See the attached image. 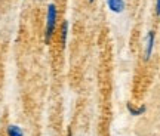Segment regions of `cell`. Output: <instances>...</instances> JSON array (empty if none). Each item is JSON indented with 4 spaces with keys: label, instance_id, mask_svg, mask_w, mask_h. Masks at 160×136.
<instances>
[{
    "label": "cell",
    "instance_id": "3",
    "mask_svg": "<svg viewBox=\"0 0 160 136\" xmlns=\"http://www.w3.org/2000/svg\"><path fill=\"white\" fill-rule=\"evenodd\" d=\"M107 6H108V9L111 12L122 13V12L125 11L126 3H125V0H107Z\"/></svg>",
    "mask_w": 160,
    "mask_h": 136
},
{
    "label": "cell",
    "instance_id": "9",
    "mask_svg": "<svg viewBox=\"0 0 160 136\" xmlns=\"http://www.w3.org/2000/svg\"><path fill=\"white\" fill-rule=\"evenodd\" d=\"M88 2H89V3H93V2H95V0H88Z\"/></svg>",
    "mask_w": 160,
    "mask_h": 136
},
{
    "label": "cell",
    "instance_id": "4",
    "mask_svg": "<svg viewBox=\"0 0 160 136\" xmlns=\"http://www.w3.org/2000/svg\"><path fill=\"white\" fill-rule=\"evenodd\" d=\"M126 108H128V111H129V114L131 115H133V117H138V115H142L145 111H147V107L145 105H141V107L135 108L133 105H132L131 102H128L126 104Z\"/></svg>",
    "mask_w": 160,
    "mask_h": 136
},
{
    "label": "cell",
    "instance_id": "1",
    "mask_svg": "<svg viewBox=\"0 0 160 136\" xmlns=\"http://www.w3.org/2000/svg\"><path fill=\"white\" fill-rule=\"evenodd\" d=\"M57 18H58V12H57V6L51 3L48 6V15H46V31H45V43L49 45L51 39L53 36L55 27H57Z\"/></svg>",
    "mask_w": 160,
    "mask_h": 136
},
{
    "label": "cell",
    "instance_id": "2",
    "mask_svg": "<svg viewBox=\"0 0 160 136\" xmlns=\"http://www.w3.org/2000/svg\"><path fill=\"white\" fill-rule=\"evenodd\" d=\"M154 40H156V33L151 30L147 34V41H145V51H144V59L148 61L151 53H153V49H154Z\"/></svg>",
    "mask_w": 160,
    "mask_h": 136
},
{
    "label": "cell",
    "instance_id": "8",
    "mask_svg": "<svg viewBox=\"0 0 160 136\" xmlns=\"http://www.w3.org/2000/svg\"><path fill=\"white\" fill-rule=\"evenodd\" d=\"M68 136H71V129H68Z\"/></svg>",
    "mask_w": 160,
    "mask_h": 136
},
{
    "label": "cell",
    "instance_id": "7",
    "mask_svg": "<svg viewBox=\"0 0 160 136\" xmlns=\"http://www.w3.org/2000/svg\"><path fill=\"white\" fill-rule=\"evenodd\" d=\"M156 13L157 17H160V0H156Z\"/></svg>",
    "mask_w": 160,
    "mask_h": 136
},
{
    "label": "cell",
    "instance_id": "5",
    "mask_svg": "<svg viewBox=\"0 0 160 136\" xmlns=\"http://www.w3.org/2000/svg\"><path fill=\"white\" fill-rule=\"evenodd\" d=\"M8 136H24V132L19 126L11 124L8 126Z\"/></svg>",
    "mask_w": 160,
    "mask_h": 136
},
{
    "label": "cell",
    "instance_id": "6",
    "mask_svg": "<svg viewBox=\"0 0 160 136\" xmlns=\"http://www.w3.org/2000/svg\"><path fill=\"white\" fill-rule=\"evenodd\" d=\"M67 33H68V22L64 21L61 25V43H62V46H65V41H67Z\"/></svg>",
    "mask_w": 160,
    "mask_h": 136
}]
</instances>
